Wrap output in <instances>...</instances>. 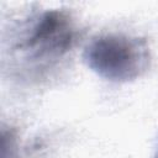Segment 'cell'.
Listing matches in <instances>:
<instances>
[{
	"mask_svg": "<svg viewBox=\"0 0 158 158\" xmlns=\"http://www.w3.org/2000/svg\"><path fill=\"white\" fill-rule=\"evenodd\" d=\"M77 30L70 16L60 10H46L30 20L12 48L20 68L41 73L56 65L74 46Z\"/></svg>",
	"mask_w": 158,
	"mask_h": 158,
	"instance_id": "1",
	"label": "cell"
},
{
	"mask_svg": "<svg viewBox=\"0 0 158 158\" xmlns=\"http://www.w3.org/2000/svg\"><path fill=\"white\" fill-rule=\"evenodd\" d=\"M85 64L99 77L127 83L142 77L151 65L146 40L123 33H106L93 38L84 49Z\"/></svg>",
	"mask_w": 158,
	"mask_h": 158,
	"instance_id": "2",
	"label": "cell"
},
{
	"mask_svg": "<svg viewBox=\"0 0 158 158\" xmlns=\"http://www.w3.org/2000/svg\"><path fill=\"white\" fill-rule=\"evenodd\" d=\"M1 158H19V142L15 130L1 131Z\"/></svg>",
	"mask_w": 158,
	"mask_h": 158,
	"instance_id": "3",
	"label": "cell"
},
{
	"mask_svg": "<svg viewBox=\"0 0 158 158\" xmlns=\"http://www.w3.org/2000/svg\"><path fill=\"white\" fill-rule=\"evenodd\" d=\"M154 158H158V151H157V153H156V156H154Z\"/></svg>",
	"mask_w": 158,
	"mask_h": 158,
	"instance_id": "4",
	"label": "cell"
}]
</instances>
